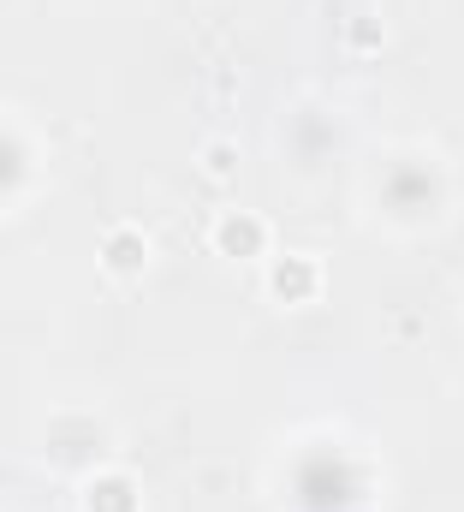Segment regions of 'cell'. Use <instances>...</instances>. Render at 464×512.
<instances>
[{"label": "cell", "instance_id": "1", "mask_svg": "<svg viewBox=\"0 0 464 512\" xmlns=\"http://www.w3.org/2000/svg\"><path fill=\"white\" fill-rule=\"evenodd\" d=\"M298 489H304V501H310V507H340V501L351 495V471H346V465H334V459L304 465V483H298Z\"/></svg>", "mask_w": 464, "mask_h": 512}, {"label": "cell", "instance_id": "2", "mask_svg": "<svg viewBox=\"0 0 464 512\" xmlns=\"http://www.w3.org/2000/svg\"><path fill=\"white\" fill-rule=\"evenodd\" d=\"M429 197H435V173H429L423 161L393 167V179H387V203H393V209H405V203H411V209H423Z\"/></svg>", "mask_w": 464, "mask_h": 512}, {"label": "cell", "instance_id": "3", "mask_svg": "<svg viewBox=\"0 0 464 512\" xmlns=\"http://www.w3.org/2000/svg\"><path fill=\"white\" fill-rule=\"evenodd\" d=\"M102 262H108V274H137V268H143V233H137V227H119V233H108Z\"/></svg>", "mask_w": 464, "mask_h": 512}, {"label": "cell", "instance_id": "4", "mask_svg": "<svg viewBox=\"0 0 464 512\" xmlns=\"http://www.w3.org/2000/svg\"><path fill=\"white\" fill-rule=\"evenodd\" d=\"M84 507L90 512H137V489H131V477H96L90 495H84Z\"/></svg>", "mask_w": 464, "mask_h": 512}, {"label": "cell", "instance_id": "5", "mask_svg": "<svg viewBox=\"0 0 464 512\" xmlns=\"http://www.w3.org/2000/svg\"><path fill=\"white\" fill-rule=\"evenodd\" d=\"M215 245L227 256H256L262 251V227H256L250 215H227V221L215 227Z\"/></svg>", "mask_w": 464, "mask_h": 512}, {"label": "cell", "instance_id": "6", "mask_svg": "<svg viewBox=\"0 0 464 512\" xmlns=\"http://www.w3.org/2000/svg\"><path fill=\"white\" fill-rule=\"evenodd\" d=\"M304 286H316V268H310V262H286V268H280V292L298 298Z\"/></svg>", "mask_w": 464, "mask_h": 512}, {"label": "cell", "instance_id": "7", "mask_svg": "<svg viewBox=\"0 0 464 512\" xmlns=\"http://www.w3.org/2000/svg\"><path fill=\"white\" fill-rule=\"evenodd\" d=\"M203 173H209V179H227L232 173V149L227 143H221V149H203Z\"/></svg>", "mask_w": 464, "mask_h": 512}]
</instances>
